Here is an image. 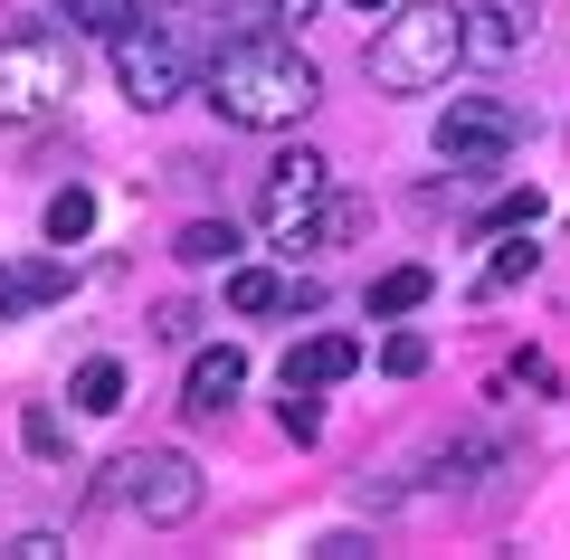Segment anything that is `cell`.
I'll return each mask as SVG.
<instances>
[{
    "label": "cell",
    "instance_id": "5b68a950",
    "mask_svg": "<svg viewBox=\"0 0 570 560\" xmlns=\"http://www.w3.org/2000/svg\"><path fill=\"white\" fill-rule=\"evenodd\" d=\"M115 475H124V484H115V494H124V513H142L153 532H181V522L209 503L200 456H181V446H142V456H124Z\"/></svg>",
    "mask_w": 570,
    "mask_h": 560
},
{
    "label": "cell",
    "instance_id": "cb8c5ba5",
    "mask_svg": "<svg viewBox=\"0 0 570 560\" xmlns=\"http://www.w3.org/2000/svg\"><path fill=\"white\" fill-rule=\"evenodd\" d=\"M190 323H200V304H163L153 314V342H190Z\"/></svg>",
    "mask_w": 570,
    "mask_h": 560
},
{
    "label": "cell",
    "instance_id": "484cf974",
    "mask_svg": "<svg viewBox=\"0 0 570 560\" xmlns=\"http://www.w3.org/2000/svg\"><path fill=\"white\" fill-rule=\"evenodd\" d=\"M29 285H39V304H58V295H67V266L39 257V266H29Z\"/></svg>",
    "mask_w": 570,
    "mask_h": 560
},
{
    "label": "cell",
    "instance_id": "7a4b0ae2",
    "mask_svg": "<svg viewBox=\"0 0 570 560\" xmlns=\"http://www.w3.org/2000/svg\"><path fill=\"white\" fill-rule=\"evenodd\" d=\"M466 10L456 0H390L381 39H371V86L381 96H438L466 67Z\"/></svg>",
    "mask_w": 570,
    "mask_h": 560
},
{
    "label": "cell",
    "instance_id": "8992f818",
    "mask_svg": "<svg viewBox=\"0 0 570 560\" xmlns=\"http://www.w3.org/2000/svg\"><path fill=\"white\" fill-rule=\"evenodd\" d=\"M513 143H523V115L504 96H448V115H438V161L448 171H504Z\"/></svg>",
    "mask_w": 570,
    "mask_h": 560
},
{
    "label": "cell",
    "instance_id": "4316f807",
    "mask_svg": "<svg viewBox=\"0 0 570 560\" xmlns=\"http://www.w3.org/2000/svg\"><path fill=\"white\" fill-rule=\"evenodd\" d=\"M58 551H67L58 532H20V541H10V560H58Z\"/></svg>",
    "mask_w": 570,
    "mask_h": 560
},
{
    "label": "cell",
    "instance_id": "3957f363",
    "mask_svg": "<svg viewBox=\"0 0 570 560\" xmlns=\"http://www.w3.org/2000/svg\"><path fill=\"white\" fill-rule=\"evenodd\" d=\"M77 96V48L48 39V29H20L0 48V124H48Z\"/></svg>",
    "mask_w": 570,
    "mask_h": 560
},
{
    "label": "cell",
    "instance_id": "7c38bea8",
    "mask_svg": "<svg viewBox=\"0 0 570 560\" xmlns=\"http://www.w3.org/2000/svg\"><path fill=\"white\" fill-rule=\"evenodd\" d=\"M428 295H438V276H428V266H390V276H371V323H400V314H419Z\"/></svg>",
    "mask_w": 570,
    "mask_h": 560
},
{
    "label": "cell",
    "instance_id": "6da1fadb",
    "mask_svg": "<svg viewBox=\"0 0 570 560\" xmlns=\"http://www.w3.org/2000/svg\"><path fill=\"white\" fill-rule=\"evenodd\" d=\"M200 96H209V115L238 124V134H295V124L324 105V67L295 39H219Z\"/></svg>",
    "mask_w": 570,
    "mask_h": 560
},
{
    "label": "cell",
    "instance_id": "ac0fdd59",
    "mask_svg": "<svg viewBox=\"0 0 570 560\" xmlns=\"http://www.w3.org/2000/svg\"><path fill=\"white\" fill-rule=\"evenodd\" d=\"M532 266H542V247H532V238H513V247H494V266H485V276H475V295H504V285H523Z\"/></svg>",
    "mask_w": 570,
    "mask_h": 560
},
{
    "label": "cell",
    "instance_id": "5bb4252c",
    "mask_svg": "<svg viewBox=\"0 0 570 560\" xmlns=\"http://www.w3.org/2000/svg\"><path fill=\"white\" fill-rule=\"evenodd\" d=\"M171 257L181 266H238V228L228 219H190L181 238H171Z\"/></svg>",
    "mask_w": 570,
    "mask_h": 560
},
{
    "label": "cell",
    "instance_id": "44dd1931",
    "mask_svg": "<svg viewBox=\"0 0 570 560\" xmlns=\"http://www.w3.org/2000/svg\"><path fill=\"white\" fill-rule=\"evenodd\" d=\"M381 371H390V381H419V371H428V333H390L381 342Z\"/></svg>",
    "mask_w": 570,
    "mask_h": 560
},
{
    "label": "cell",
    "instance_id": "83f0119b",
    "mask_svg": "<svg viewBox=\"0 0 570 560\" xmlns=\"http://www.w3.org/2000/svg\"><path fill=\"white\" fill-rule=\"evenodd\" d=\"M352 10H390V0H352Z\"/></svg>",
    "mask_w": 570,
    "mask_h": 560
},
{
    "label": "cell",
    "instance_id": "9c48e42d",
    "mask_svg": "<svg viewBox=\"0 0 570 560\" xmlns=\"http://www.w3.org/2000/svg\"><path fill=\"white\" fill-rule=\"evenodd\" d=\"M532 29H542V0H475L466 10V48L475 58H523Z\"/></svg>",
    "mask_w": 570,
    "mask_h": 560
},
{
    "label": "cell",
    "instance_id": "ba28073f",
    "mask_svg": "<svg viewBox=\"0 0 570 560\" xmlns=\"http://www.w3.org/2000/svg\"><path fill=\"white\" fill-rule=\"evenodd\" d=\"M247 390V352L238 342H209V352H190V371H181V409L190 419H228V400Z\"/></svg>",
    "mask_w": 570,
    "mask_h": 560
},
{
    "label": "cell",
    "instance_id": "30bf717a",
    "mask_svg": "<svg viewBox=\"0 0 570 560\" xmlns=\"http://www.w3.org/2000/svg\"><path fill=\"white\" fill-rule=\"evenodd\" d=\"M352 371H362V342L352 333H314V342L285 352V390H333V381H352Z\"/></svg>",
    "mask_w": 570,
    "mask_h": 560
},
{
    "label": "cell",
    "instance_id": "e0dca14e",
    "mask_svg": "<svg viewBox=\"0 0 570 560\" xmlns=\"http://www.w3.org/2000/svg\"><path fill=\"white\" fill-rule=\"evenodd\" d=\"M48 247H77L86 238V228H96V190H77V180H67V190H58V200H48Z\"/></svg>",
    "mask_w": 570,
    "mask_h": 560
},
{
    "label": "cell",
    "instance_id": "ffe728a7",
    "mask_svg": "<svg viewBox=\"0 0 570 560\" xmlns=\"http://www.w3.org/2000/svg\"><path fill=\"white\" fill-rule=\"evenodd\" d=\"M343 238H362V200H343V190H333V200H324V219H314V238H305V247H343Z\"/></svg>",
    "mask_w": 570,
    "mask_h": 560
},
{
    "label": "cell",
    "instance_id": "2e32d148",
    "mask_svg": "<svg viewBox=\"0 0 570 560\" xmlns=\"http://www.w3.org/2000/svg\"><path fill=\"white\" fill-rule=\"evenodd\" d=\"M285 285L295 276H276V266H228V304L238 314H285Z\"/></svg>",
    "mask_w": 570,
    "mask_h": 560
},
{
    "label": "cell",
    "instance_id": "603a6c76",
    "mask_svg": "<svg viewBox=\"0 0 570 560\" xmlns=\"http://www.w3.org/2000/svg\"><path fill=\"white\" fill-rule=\"evenodd\" d=\"M29 304H39V285H29V266H0V323H10V314H29Z\"/></svg>",
    "mask_w": 570,
    "mask_h": 560
},
{
    "label": "cell",
    "instance_id": "d4e9b609",
    "mask_svg": "<svg viewBox=\"0 0 570 560\" xmlns=\"http://www.w3.org/2000/svg\"><path fill=\"white\" fill-rule=\"evenodd\" d=\"M532 219H542V190H513V200L494 209V228H532Z\"/></svg>",
    "mask_w": 570,
    "mask_h": 560
},
{
    "label": "cell",
    "instance_id": "7402d4cb",
    "mask_svg": "<svg viewBox=\"0 0 570 560\" xmlns=\"http://www.w3.org/2000/svg\"><path fill=\"white\" fill-rule=\"evenodd\" d=\"M276 428H285V438H295V446H305L314 428H324V409H314V390H285V409H276Z\"/></svg>",
    "mask_w": 570,
    "mask_h": 560
},
{
    "label": "cell",
    "instance_id": "9a60e30c",
    "mask_svg": "<svg viewBox=\"0 0 570 560\" xmlns=\"http://www.w3.org/2000/svg\"><path fill=\"white\" fill-rule=\"evenodd\" d=\"M67 29H86V39H124V29H142V0H58Z\"/></svg>",
    "mask_w": 570,
    "mask_h": 560
},
{
    "label": "cell",
    "instance_id": "4fadbf2b",
    "mask_svg": "<svg viewBox=\"0 0 570 560\" xmlns=\"http://www.w3.org/2000/svg\"><path fill=\"white\" fill-rule=\"evenodd\" d=\"M67 400H77L86 409V419H115V409H124V361H77V381H67Z\"/></svg>",
    "mask_w": 570,
    "mask_h": 560
},
{
    "label": "cell",
    "instance_id": "277c9868",
    "mask_svg": "<svg viewBox=\"0 0 570 560\" xmlns=\"http://www.w3.org/2000/svg\"><path fill=\"white\" fill-rule=\"evenodd\" d=\"M324 200H333V161L314 153V143L276 153V161H266V180H257V228H266V247H305L314 219H324Z\"/></svg>",
    "mask_w": 570,
    "mask_h": 560
},
{
    "label": "cell",
    "instance_id": "8fae6325",
    "mask_svg": "<svg viewBox=\"0 0 570 560\" xmlns=\"http://www.w3.org/2000/svg\"><path fill=\"white\" fill-rule=\"evenodd\" d=\"M324 0H228V39H295Z\"/></svg>",
    "mask_w": 570,
    "mask_h": 560
},
{
    "label": "cell",
    "instance_id": "52a82bcc",
    "mask_svg": "<svg viewBox=\"0 0 570 560\" xmlns=\"http://www.w3.org/2000/svg\"><path fill=\"white\" fill-rule=\"evenodd\" d=\"M115 86H124V105L163 115V105L190 96V58H181V48H171L153 20H142V29H124V39H115Z\"/></svg>",
    "mask_w": 570,
    "mask_h": 560
},
{
    "label": "cell",
    "instance_id": "d6986e66",
    "mask_svg": "<svg viewBox=\"0 0 570 560\" xmlns=\"http://www.w3.org/2000/svg\"><path fill=\"white\" fill-rule=\"evenodd\" d=\"M20 446H29L39 465H58V456H67V419H58V409H20Z\"/></svg>",
    "mask_w": 570,
    "mask_h": 560
}]
</instances>
